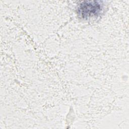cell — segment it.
I'll return each mask as SVG.
<instances>
[{"label": "cell", "mask_w": 129, "mask_h": 129, "mask_svg": "<svg viewBox=\"0 0 129 129\" xmlns=\"http://www.w3.org/2000/svg\"><path fill=\"white\" fill-rule=\"evenodd\" d=\"M102 1H84L78 6L77 11L81 18L87 19L93 17H98L103 10Z\"/></svg>", "instance_id": "6da1fadb"}]
</instances>
